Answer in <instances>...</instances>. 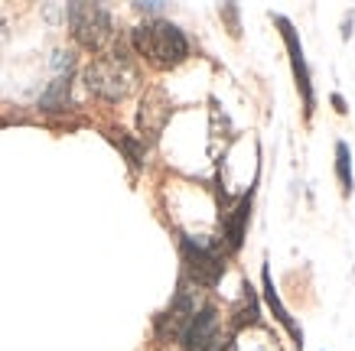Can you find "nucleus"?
Instances as JSON below:
<instances>
[{
	"label": "nucleus",
	"instance_id": "nucleus-9",
	"mask_svg": "<svg viewBox=\"0 0 355 351\" xmlns=\"http://www.w3.org/2000/svg\"><path fill=\"white\" fill-rule=\"evenodd\" d=\"M264 299H268L270 312L277 316V322H280V325H284V329H287V332H291V335H293V341H297V345H303V332H300V325L293 322V316H291V312H287V306L280 303L277 289H274V283H270V270H268V267H264Z\"/></svg>",
	"mask_w": 355,
	"mask_h": 351
},
{
	"label": "nucleus",
	"instance_id": "nucleus-4",
	"mask_svg": "<svg viewBox=\"0 0 355 351\" xmlns=\"http://www.w3.org/2000/svg\"><path fill=\"white\" fill-rule=\"evenodd\" d=\"M183 260H186V273H189V280L199 283V287H216L218 277H222V270H225L222 257H218L209 244H199V241H193V237H186L183 241Z\"/></svg>",
	"mask_w": 355,
	"mask_h": 351
},
{
	"label": "nucleus",
	"instance_id": "nucleus-1",
	"mask_svg": "<svg viewBox=\"0 0 355 351\" xmlns=\"http://www.w3.org/2000/svg\"><path fill=\"white\" fill-rule=\"evenodd\" d=\"M134 49L157 69H173L189 55V39L170 20H144L130 33Z\"/></svg>",
	"mask_w": 355,
	"mask_h": 351
},
{
	"label": "nucleus",
	"instance_id": "nucleus-11",
	"mask_svg": "<svg viewBox=\"0 0 355 351\" xmlns=\"http://www.w3.org/2000/svg\"><path fill=\"white\" fill-rule=\"evenodd\" d=\"M336 172L343 182V192H352V166H349V147L336 143Z\"/></svg>",
	"mask_w": 355,
	"mask_h": 351
},
{
	"label": "nucleus",
	"instance_id": "nucleus-7",
	"mask_svg": "<svg viewBox=\"0 0 355 351\" xmlns=\"http://www.w3.org/2000/svg\"><path fill=\"white\" fill-rule=\"evenodd\" d=\"M199 312L196 309V296H193V289H180L176 293V299L170 303V309L160 316V322H157V335H160L163 341H176V339H183V332L186 325L193 322V316Z\"/></svg>",
	"mask_w": 355,
	"mask_h": 351
},
{
	"label": "nucleus",
	"instance_id": "nucleus-2",
	"mask_svg": "<svg viewBox=\"0 0 355 351\" xmlns=\"http://www.w3.org/2000/svg\"><path fill=\"white\" fill-rule=\"evenodd\" d=\"M85 85L101 101H124L137 85V69L128 55H98L85 69Z\"/></svg>",
	"mask_w": 355,
	"mask_h": 351
},
{
	"label": "nucleus",
	"instance_id": "nucleus-3",
	"mask_svg": "<svg viewBox=\"0 0 355 351\" xmlns=\"http://www.w3.org/2000/svg\"><path fill=\"white\" fill-rule=\"evenodd\" d=\"M69 26H72V36L78 43L85 49H95V53H101L114 36L111 13L101 3H72L69 7Z\"/></svg>",
	"mask_w": 355,
	"mask_h": 351
},
{
	"label": "nucleus",
	"instance_id": "nucleus-6",
	"mask_svg": "<svg viewBox=\"0 0 355 351\" xmlns=\"http://www.w3.org/2000/svg\"><path fill=\"white\" fill-rule=\"evenodd\" d=\"M173 114V105H170V95L163 91L160 85L147 88V95L140 98V111H137V127L144 137H160L166 120Z\"/></svg>",
	"mask_w": 355,
	"mask_h": 351
},
{
	"label": "nucleus",
	"instance_id": "nucleus-10",
	"mask_svg": "<svg viewBox=\"0 0 355 351\" xmlns=\"http://www.w3.org/2000/svg\"><path fill=\"white\" fill-rule=\"evenodd\" d=\"M248 212H251V199L245 195V199H241V205H238L235 212H232V218H228V224H225V237H228V247H232V251H238V247H241Z\"/></svg>",
	"mask_w": 355,
	"mask_h": 351
},
{
	"label": "nucleus",
	"instance_id": "nucleus-12",
	"mask_svg": "<svg viewBox=\"0 0 355 351\" xmlns=\"http://www.w3.org/2000/svg\"><path fill=\"white\" fill-rule=\"evenodd\" d=\"M111 140H118L121 143V150L128 153V160L134 163V166H140V147H137V140H130V137H124L121 130H111Z\"/></svg>",
	"mask_w": 355,
	"mask_h": 351
},
{
	"label": "nucleus",
	"instance_id": "nucleus-8",
	"mask_svg": "<svg viewBox=\"0 0 355 351\" xmlns=\"http://www.w3.org/2000/svg\"><path fill=\"white\" fill-rule=\"evenodd\" d=\"M277 26L284 33V43L291 49V62H293V75H297V88L303 91V101H306V114H313V107H316V98H313V82H310V69H306V59H303V46L297 39V33H293L291 20L287 17H277Z\"/></svg>",
	"mask_w": 355,
	"mask_h": 351
},
{
	"label": "nucleus",
	"instance_id": "nucleus-5",
	"mask_svg": "<svg viewBox=\"0 0 355 351\" xmlns=\"http://www.w3.org/2000/svg\"><path fill=\"white\" fill-rule=\"evenodd\" d=\"M183 351H222L225 339L218 332V312L212 306H202L193 316V322L183 332Z\"/></svg>",
	"mask_w": 355,
	"mask_h": 351
},
{
	"label": "nucleus",
	"instance_id": "nucleus-13",
	"mask_svg": "<svg viewBox=\"0 0 355 351\" xmlns=\"http://www.w3.org/2000/svg\"><path fill=\"white\" fill-rule=\"evenodd\" d=\"M333 105H336V111H339V114H345V101L339 95H333Z\"/></svg>",
	"mask_w": 355,
	"mask_h": 351
}]
</instances>
